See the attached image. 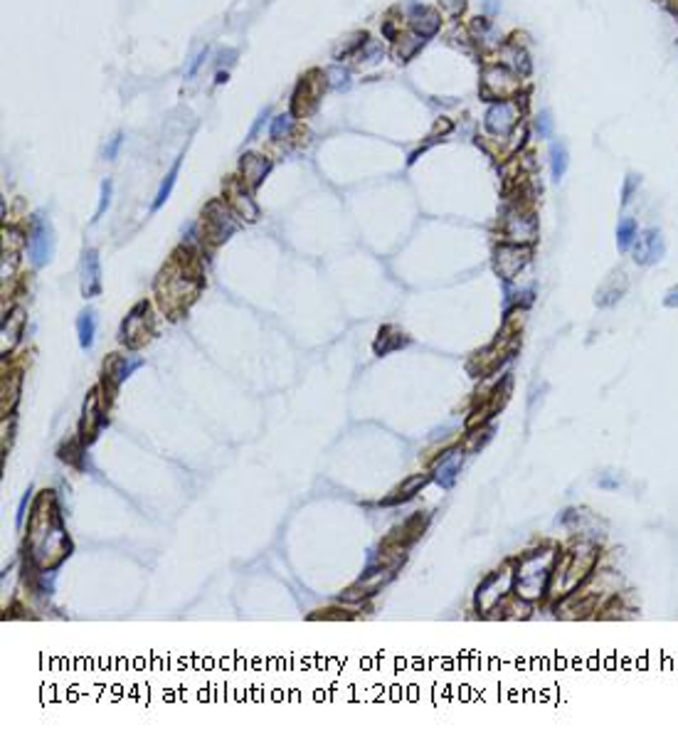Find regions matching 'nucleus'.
Masks as SVG:
<instances>
[{"label":"nucleus","mask_w":678,"mask_h":735,"mask_svg":"<svg viewBox=\"0 0 678 735\" xmlns=\"http://www.w3.org/2000/svg\"><path fill=\"white\" fill-rule=\"evenodd\" d=\"M400 40H402V42L397 45V57H400V60H410V57H412L414 52H417L419 47L425 45V38H422V35H417V32H414V35H410V38H400Z\"/></svg>","instance_id":"2eb2a0df"},{"label":"nucleus","mask_w":678,"mask_h":735,"mask_svg":"<svg viewBox=\"0 0 678 735\" xmlns=\"http://www.w3.org/2000/svg\"><path fill=\"white\" fill-rule=\"evenodd\" d=\"M501 60H503V67H508L516 75H528L530 72V57L520 45H503L501 47Z\"/></svg>","instance_id":"1a4fd4ad"},{"label":"nucleus","mask_w":678,"mask_h":735,"mask_svg":"<svg viewBox=\"0 0 678 735\" xmlns=\"http://www.w3.org/2000/svg\"><path fill=\"white\" fill-rule=\"evenodd\" d=\"M528 247L523 245H503L496 252V269L503 279H513L525 264H528Z\"/></svg>","instance_id":"7ed1b4c3"},{"label":"nucleus","mask_w":678,"mask_h":735,"mask_svg":"<svg viewBox=\"0 0 678 735\" xmlns=\"http://www.w3.org/2000/svg\"><path fill=\"white\" fill-rule=\"evenodd\" d=\"M328 77H331L333 87H348V72H345V69H340V67L328 69Z\"/></svg>","instance_id":"412c9836"},{"label":"nucleus","mask_w":678,"mask_h":735,"mask_svg":"<svg viewBox=\"0 0 678 735\" xmlns=\"http://www.w3.org/2000/svg\"><path fill=\"white\" fill-rule=\"evenodd\" d=\"M518 119H520V104L516 99H505V101H496L486 112V131L493 134V136L505 138L511 136V131L518 126Z\"/></svg>","instance_id":"f03ea898"},{"label":"nucleus","mask_w":678,"mask_h":735,"mask_svg":"<svg viewBox=\"0 0 678 735\" xmlns=\"http://www.w3.org/2000/svg\"><path fill=\"white\" fill-rule=\"evenodd\" d=\"M178 171H180V161H175V166L171 168V173L166 175V180H163V183H160V188H158V195H155V203H153L155 210H158L160 205L168 200V195H171L173 186H175V178H178Z\"/></svg>","instance_id":"4468645a"},{"label":"nucleus","mask_w":678,"mask_h":735,"mask_svg":"<svg viewBox=\"0 0 678 735\" xmlns=\"http://www.w3.org/2000/svg\"><path fill=\"white\" fill-rule=\"evenodd\" d=\"M664 254V242H661V235L656 229H649L644 235L639 237L636 242V262L641 264H651V262L661 260Z\"/></svg>","instance_id":"39448f33"},{"label":"nucleus","mask_w":678,"mask_h":735,"mask_svg":"<svg viewBox=\"0 0 678 735\" xmlns=\"http://www.w3.org/2000/svg\"><path fill=\"white\" fill-rule=\"evenodd\" d=\"M505 235L511 237L513 245H525L536 237V220L528 215H513L508 217V227H505Z\"/></svg>","instance_id":"6e6552de"},{"label":"nucleus","mask_w":678,"mask_h":735,"mask_svg":"<svg viewBox=\"0 0 678 735\" xmlns=\"http://www.w3.org/2000/svg\"><path fill=\"white\" fill-rule=\"evenodd\" d=\"M456 469H459V457H454V459H451V462H449V464H447V462H444V464H442V469H439V479H442V476H444V484H447V486H449V484H451V482H454V476H456Z\"/></svg>","instance_id":"aec40b11"},{"label":"nucleus","mask_w":678,"mask_h":735,"mask_svg":"<svg viewBox=\"0 0 678 735\" xmlns=\"http://www.w3.org/2000/svg\"><path fill=\"white\" fill-rule=\"evenodd\" d=\"M109 198H111V183L106 180L104 186H101V200H99V210H97V217H94V220H99V217H101V212L109 208Z\"/></svg>","instance_id":"4be33fe9"},{"label":"nucleus","mask_w":678,"mask_h":735,"mask_svg":"<svg viewBox=\"0 0 678 735\" xmlns=\"http://www.w3.org/2000/svg\"><path fill=\"white\" fill-rule=\"evenodd\" d=\"M678 303V289L668 291V299H666V306H676Z\"/></svg>","instance_id":"393cba45"},{"label":"nucleus","mask_w":678,"mask_h":735,"mask_svg":"<svg viewBox=\"0 0 678 735\" xmlns=\"http://www.w3.org/2000/svg\"><path fill=\"white\" fill-rule=\"evenodd\" d=\"M208 225H210V235L215 237V240H227L234 232V227H237L234 220L229 217V212L220 203H212L208 208Z\"/></svg>","instance_id":"20e7f679"},{"label":"nucleus","mask_w":678,"mask_h":735,"mask_svg":"<svg viewBox=\"0 0 678 735\" xmlns=\"http://www.w3.org/2000/svg\"><path fill=\"white\" fill-rule=\"evenodd\" d=\"M634 240H636V223L631 217H624L622 223H619V227H616V245H619V249H629Z\"/></svg>","instance_id":"ddd939ff"},{"label":"nucleus","mask_w":678,"mask_h":735,"mask_svg":"<svg viewBox=\"0 0 678 735\" xmlns=\"http://www.w3.org/2000/svg\"><path fill=\"white\" fill-rule=\"evenodd\" d=\"M81 274H84V279H81V291H84V297H94V294H99V289H101V277H99V254L94 252V249H89V252L84 254V269H81Z\"/></svg>","instance_id":"0eeeda50"},{"label":"nucleus","mask_w":678,"mask_h":735,"mask_svg":"<svg viewBox=\"0 0 678 735\" xmlns=\"http://www.w3.org/2000/svg\"><path fill=\"white\" fill-rule=\"evenodd\" d=\"M49 252H52L49 227L42 223V220H37L35 229H32V237H30V254H32V260H35L37 264H42V262L49 260Z\"/></svg>","instance_id":"423d86ee"},{"label":"nucleus","mask_w":678,"mask_h":735,"mask_svg":"<svg viewBox=\"0 0 678 735\" xmlns=\"http://www.w3.org/2000/svg\"><path fill=\"white\" fill-rule=\"evenodd\" d=\"M121 143H123V136H121V134H116V136L111 138V143H109V146H106V158H109V161H114V158H116L118 149H121Z\"/></svg>","instance_id":"5701e85b"},{"label":"nucleus","mask_w":678,"mask_h":735,"mask_svg":"<svg viewBox=\"0 0 678 735\" xmlns=\"http://www.w3.org/2000/svg\"><path fill=\"white\" fill-rule=\"evenodd\" d=\"M550 166H553V178L560 180L567 168V149L565 143H553L550 146Z\"/></svg>","instance_id":"f8f14e48"},{"label":"nucleus","mask_w":678,"mask_h":735,"mask_svg":"<svg viewBox=\"0 0 678 735\" xmlns=\"http://www.w3.org/2000/svg\"><path fill=\"white\" fill-rule=\"evenodd\" d=\"M266 173H269V161L266 158H262L257 153H247L242 158V175H244V180L252 188H257L264 180Z\"/></svg>","instance_id":"9d476101"},{"label":"nucleus","mask_w":678,"mask_h":735,"mask_svg":"<svg viewBox=\"0 0 678 735\" xmlns=\"http://www.w3.org/2000/svg\"><path fill=\"white\" fill-rule=\"evenodd\" d=\"M425 484H427V476H414V479H410V482L400 488V496L390 499V503H392V501H400V499H410V496H412L419 486H425Z\"/></svg>","instance_id":"a211bd4d"},{"label":"nucleus","mask_w":678,"mask_h":735,"mask_svg":"<svg viewBox=\"0 0 678 735\" xmlns=\"http://www.w3.org/2000/svg\"><path fill=\"white\" fill-rule=\"evenodd\" d=\"M439 25H442V18H439L437 10H431V8H417L412 13V27L417 35H422V38H429V35H434V32L439 30Z\"/></svg>","instance_id":"9b49d317"},{"label":"nucleus","mask_w":678,"mask_h":735,"mask_svg":"<svg viewBox=\"0 0 678 735\" xmlns=\"http://www.w3.org/2000/svg\"><path fill=\"white\" fill-rule=\"evenodd\" d=\"M536 129H538V134H540V138H550V134H553V116H550V112L538 114Z\"/></svg>","instance_id":"6ab92c4d"},{"label":"nucleus","mask_w":678,"mask_h":735,"mask_svg":"<svg viewBox=\"0 0 678 735\" xmlns=\"http://www.w3.org/2000/svg\"><path fill=\"white\" fill-rule=\"evenodd\" d=\"M77 326H79L81 346L89 348V346H92V340H94V319H92V314H81V319H79V323H77Z\"/></svg>","instance_id":"f3484780"},{"label":"nucleus","mask_w":678,"mask_h":735,"mask_svg":"<svg viewBox=\"0 0 678 735\" xmlns=\"http://www.w3.org/2000/svg\"><path fill=\"white\" fill-rule=\"evenodd\" d=\"M636 183H639V178H636V175H629L627 188H624V203H627V200H629V195H631V190H634V186H636Z\"/></svg>","instance_id":"b1692460"},{"label":"nucleus","mask_w":678,"mask_h":735,"mask_svg":"<svg viewBox=\"0 0 678 735\" xmlns=\"http://www.w3.org/2000/svg\"><path fill=\"white\" fill-rule=\"evenodd\" d=\"M481 89H484V97H488V99H516V94L520 92V79H518L516 72H511L503 64H493V67L484 69Z\"/></svg>","instance_id":"f257e3e1"},{"label":"nucleus","mask_w":678,"mask_h":735,"mask_svg":"<svg viewBox=\"0 0 678 735\" xmlns=\"http://www.w3.org/2000/svg\"><path fill=\"white\" fill-rule=\"evenodd\" d=\"M291 126H294V119L291 114H279L274 121H271V138H286L291 134Z\"/></svg>","instance_id":"dca6fc26"}]
</instances>
